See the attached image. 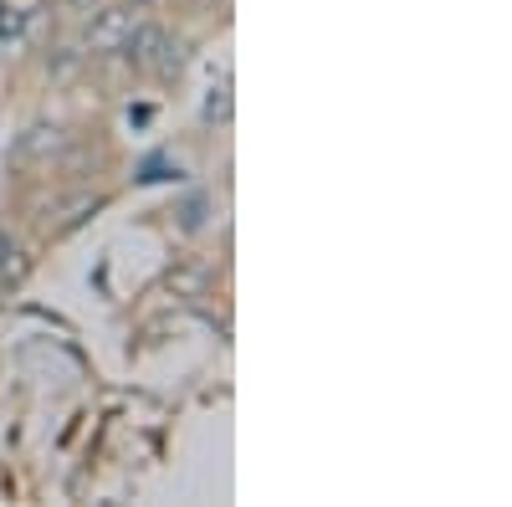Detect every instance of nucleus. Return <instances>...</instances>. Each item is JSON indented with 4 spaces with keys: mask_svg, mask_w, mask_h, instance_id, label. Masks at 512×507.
<instances>
[{
    "mask_svg": "<svg viewBox=\"0 0 512 507\" xmlns=\"http://www.w3.org/2000/svg\"><path fill=\"white\" fill-rule=\"evenodd\" d=\"M123 52L134 57L144 72H159V77L180 72V47H169V36H164V31H154V26H134V31H128Z\"/></svg>",
    "mask_w": 512,
    "mask_h": 507,
    "instance_id": "obj_1",
    "label": "nucleus"
},
{
    "mask_svg": "<svg viewBox=\"0 0 512 507\" xmlns=\"http://www.w3.org/2000/svg\"><path fill=\"white\" fill-rule=\"evenodd\" d=\"M128 31H134V21H128V16H103V26L93 31V41H98V47H123V41H128Z\"/></svg>",
    "mask_w": 512,
    "mask_h": 507,
    "instance_id": "obj_2",
    "label": "nucleus"
}]
</instances>
